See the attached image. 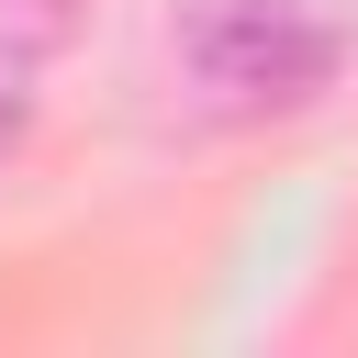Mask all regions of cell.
Returning <instances> with one entry per match:
<instances>
[{"mask_svg": "<svg viewBox=\"0 0 358 358\" xmlns=\"http://www.w3.org/2000/svg\"><path fill=\"white\" fill-rule=\"evenodd\" d=\"M34 78H45V67H22V56H0V179H11V157L34 145Z\"/></svg>", "mask_w": 358, "mask_h": 358, "instance_id": "3", "label": "cell"}, {"mask_svg": "<svg viewBox=\"0 0 358 358\" xmlns=\"http://www.w3.org/2000/svg\"><path fill=\"white\" fill-rule=\"evenodd\" d=\"M67 22H78V0H0V56L45 67V56L67 45Z\"/></svg>", "mask_w": 358, "mask_h": 358, "instance_id": "2", "label": "cell"}, {"mask_svg": "<svg viewBox=\"0 0 358 358\" xmlns=\"http://www.w3.org/2000/svg\"><path fill=\"white\" fill-rule=\"evenodd\" d=\"M347 45L358 34H347L336 0H179V67L235 123L324 101L336 67H347Z\"/></svg>", "mask_w": 358, "mask_h": 358, "instance_id": "1", "label": "cell"}]
</instances>
